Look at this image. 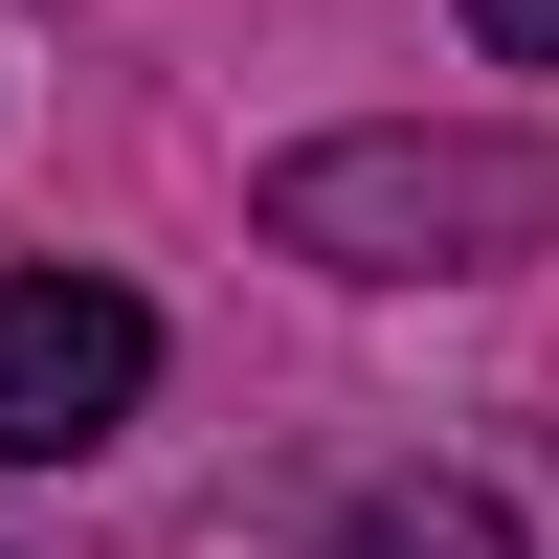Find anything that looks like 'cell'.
<instances>
[{
    "mask_svg": "<svg viewBox=\"0 0 559 559\" xmlns=\"http://www.w3.org/2000/svg\"><path fill=\"white\" fill-rule=\"evenodd\" d=\"M269 224L336 269H515L559 247V134H313L269 179Z\"/></svg>",
    "mask_w": 559,
    "mask_h": 559,
    "instance_id": "6da1fadb",
    "label": "cell"
},
{
    "mask_svg": "<svg viewBox=\"0 0 559 559\" xmlns=\"http://www.w3.org/2000/svg\"><path fill=\"white\" fill-rule=\"evenodd\" d=\"M134 381H157V313H134L112 269H0V471L112 448Z\"/></svg>",
    "mask_w": 559,
    "mask_h": 559,
    "instance_id": "7a4b0ae2",
    "label": "cell"
},
{
    "mask_svg": "<svg viewBox=\"0 0 559 559\" xmlns=\"http://www.w3.org/2000/svg\"><path fill=\"white\" fill-rule=\"evenodd\" d=\"M336 559H515V515H492V492H358Z\"/></svg>",
    "mask_w": 559,
    "mask_h": 559,
    "instance_id": "3957f363",
    "label": "cell"
},
{
    "mask_svg": "<svg viewBox=\"0 0 559 559\" xmlns=\"http://www.w3.org/2000/svg\"><path fill=\"white\" fill-rule=\"evenodd\" d=\"M471 45L492 68H559V0H471Z\"/></svg>",
    "mask_w": 559,
    "mask_h": 559,
    "instance_id": "277c9868",
    "label": "cell"
}]
</instances>
